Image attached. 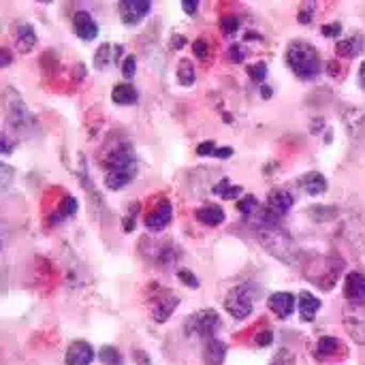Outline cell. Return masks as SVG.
Returning a JSON list of instances; mask_svg holds the SVG:
<instances>
[{"mask_svg": "<svg viewBox=\"0 0 365 365\" xmlns=\"http://www.w3.org/2000/svg\"><path fill=\"white\" fill-rule=\"evenodd\" d=\"M137 214H139V203H133L130 207H128V214H126V220H124V231H133L135 229V218H137Z\"/></svg>", "mask_w": 365, "mask_h": 365, "instance_id": "obj_33", "label": "cell"}, {"mask_svg": "<svg viewBox=\"0 0 365 365\" xmlns=\"http://www.w3.org/2000/svg\"><path fill=\"white\" fill-rule=\"evenodd\" d=\"M178 304H180V299H178L175 295H167V297L158 299V302L154 304V308H152L154 321H156V323H165V321L175 312Z\"/></svg>", "mask_w": 365, "mask_h": 365, "instance_id": "obj_22", "label": "cell"}, {"mask_svg": "<svg viewBox=\"0 0 365 365\" xmlns=\"http://www.w3.org/2000/svg\"><path fill=\"white\" fill-rule=\"evenodd\" d=\"M365 38L364 34H355V36H349V38H342L338 45H336V53L340 58H357L361 51H364Z\"/></svg>", "mask_w": 365, "mask_h": 365, "instance_id": "obj_19", "label": "cell"}, {"mask_svg": "<svg viewBox=\"0 0 365 365\" xmlns=\"http://www.w3.org/2000/svg\"><path fill=\"white\" fill-rule=\"evenodd\" d=\"M237 210H240V214H242V216L250 218V216H252V214H257V210H259V199H257V197H252V195H246L244 199H240Z\"/></svg>", "mask_w": 365, "mask_h": 365, "instance_id": "obj_26", "label": "cell"}, {"mask_svg": "<svg viewBox=\"0 0 365 365\" xmlns=\"http://www.w3.org/2000/svg\"><path fill=\"white\" fill-rule=\"evenodd\" d=\"M192 51H195V56H197L199 60H203V62L212 58V45H210L207 38H197V41L192 43Z\"/></svg>", "mask_w": 365, "mask_h": 365, "instance_id": "obj_28", "label": "cell"}, {"mask_svg": "<svg viewBox=\"0 0 365 365\" xmlns=\"http://www.w3.org/2000/svg\"><path fill=\"white\" fill-rule=\"evenodd\" d=\"M0 56H2V66H9L11 64V53H9V49H0Z\"/></svg>", "mask_w": 365, "mask_h": 365, "instance_id": "obj_44", "label": "cell"}, {"mask_svg": "<svg viewBox=\"0 0 365 365\" xmlns=\"http://www.w3.org/2000/svg\"><path fill=\"white\" fill-rule=\"evenodd\" d=\"M135 73H137V58H135V56H126V58L122 60V75H124L126 79H133Z\"/></svg>", "mask_w": 365, "mask_h": 365, "instance_id": "obj_32", "label": "cell"}, {"mask_svg": "<svg viewBox=\"0 0 365 365\" xmlns=\"http://www.w3.org/2000/svg\"><path fill=\"white\" fill-rule=\"evenodd\" d=\"M178 278H180L184 284H188L190 289H199V280L195 278V274H192V272H188V269H180V272H178Z\"/></svg>", "mask_w": 365, "mask_h": 365, "instance_id": "obj_37", "label": "cell"}, {"mask_svg": "<svg viewBox=\"0 0 365 365\" xmlns=\"http://www.w3.org/2000/svg\"><path fill=\"white\" fill-rule=\"evenodd\" d=\"M0 150H2V154H4V156H6V154H11V150H13V143H11V139H9V135H6V133L2 135V148H0Z\"/></svg>", "mask_w": 365, "mask_h": 365, "instance_id": "obj_42", "label": "cell"}, {"mask_svg": "<svg viewBox=\"0 0 365 365\" xmlns=\"http://www.w3.org/2000/svg\"><path fill=\"white\" fill-rule=\"evenodd\" d=\"M0 171H2V188H9V184H11V175H13V173H11V167L2 163V165H0Z\"/></svg>", "mask_w": 365, "mask_h": 365, "instance_id": "obj_39", "label": "cell"}, {"mask_svg": "<svg viewBox=\"0 0 365 365\" xmlns=\"http://www.w3.org/2000/svg\"><path fill=\"white\" fill-rule=\"evenodd\" d=\"M13 94V90H6V111H9V124L13 126V128H17V130H30L32 128V124H34V118H32V113L26 109V105L21 103V98L15 94V96H11Z\"/></svg>", "mask_w": 365, "mask_h": 365, "instance_id": "obj_6", "label": "cell"}, {"mask_svg": "<svg viewBox=\"0 0 365 365\" xmlns=\"http://www.w3.org/2000/svg\"><path fill=\"white\" fill-rule=\"evenodd\" d=\"M105 167H107L105 184H107L109 190H122V188H126L135 180V175L139 171L137 158L133 156L130 148L111 150V154L105 156Z\"/></svg>", "mask_w": 365, "mask_h": 365, "instance_id": "obj_1", "label": "cell"}, {"mask_svg": "<svg viewBox=\"0 0 365 365\" xmlns=\"http://www.w3.org/2000/svg\"><path fill=\"white\" fill-rule=\"evenodd\" d=\"M244 192V188L240 186V184H231L227 178L222 180V182H218L216 186H214V195H218V197H222L225 201H233V199H237L240 195Z\"/></svg>", "mask_w": 365, "mask_h": 365, "instance_id": "obj_24", "label": "cell"}, {"mask_svg": "<svg viewBox=\"0 0 365 365\" xmlns=\"http://www.w3.org/2000/svg\"><path fill=\"white\" fill-rule=\"evenodd\" d=\"M299 184H302V188H304L310 197H319V195L327 192V188H329L327 178H325L323 173H319V171L306 173V175L299 180Z\"/></svg>", "mask_w": 365, "mask_h": 365, "instance_id": "obj_16", "label": "cell"}, {"mask_svg": "<svg viewBox=\"0 0 365 365\" xmlns=\"http://www.w3.org/2000/svg\"><path fill=\"white\" fill-rule=\"evenodd\" d=\"M111 98L115 105H137L139 103V92L133 83L124 81V83H118L111 92Z\"/></svg>", "mask_w": 365, "mask_h": 365, "instance_id": "obj_21", "label": "cell"}, {"mask_svg": "<svg viewBox=\"0 0 365 365\" xmlns=\"http://www.w3.org/2000/svg\"><path fill=\"white\" fill-rule=\"evenodd\" d=\"M214 156H216V158H231V156H233V148H229V145L220 148V145H218V150H216Z\"/></svg>", "mask_w": 365, "mask_h": 365, "instance_id": "obj_41", "label": "cell"}, {"mask_svg": "<svg viewBox=\"0 0 365 365\" xmlns=\"http://www.w3.org/2000/svg\"><path fill=\"white\" fill-rule=\"evenodd\" d=\"M259 242L263 244V248L280 259L282 263H297V257H299V248L295 246L293 237L287 235L284 231H280L278 227H267V229H261L259 231Z\"/></svg>", "mask_w": 365, "mask_h": 365, "instance_id": "obj_3", "label": "cell"}, {"mask_svg": "<svg viewBox=\"0 0 365 365\" xmlns=\"http://www.w3.org/2000/svg\"><path fill=\"white\" fill-rule=\"evenodd\" d=\"M297 308H299L302 321H304V323H312V321L317 319L319 310H321V299L314 297V295L308 293V291H302L299 297H297Z\"/></svg>", "mask_w": 365, "mask_h": 365, "instance_id": "obj_14", "label": "cell"}, {"mask_svg": "<svg viewBox=\"0 0 365 365\" xmlns=\"http://www.w3.org/2000/svg\"><path fill=\"white\" fill-rule=\"evenodd\" d=\"M15 45L21 53H28L36 45V32L30 24L15 26Z\"/></svg>", "mask_w": 365, "mask_h": 365, "instance_id": "obj_20", "label": "cell"}, {"mask_svg": "<svg viewBox=\"0 0 365 365\" xmlns=\"http://www.w3.org/2000/svg\"><path fill=\"white\" fill-rule=\"evenodd\" d=\"M73 30L81 41H94L98 36V24L88 11H77L73 15Z\"/></svg>", "mask_w": 365, "mask_h": 365, "instance_id": "obj_10", "label": "cell"}, {"mask_svg": "<svg viewBox=\"0 0 365 365\" xmlns=\"http://www.w3.org/2000/svg\"><path fill=\"white\" fill-rule=\"evenodd\" d=\"M171 220H173V205H171V201H160V203L148 214L145 227H148V231L158 233V231L167 229V227L171 225Z\"/></svg>", "mask_w": 365, "mask_h": 365, "instance_id": "obj_9", "label": "cell"}, {"mask_svg": "<svg viewBox=\"0 0 365 365\" xmlns=\"http://www.w3.org/2000/svg\"><path fill=\"white\" fill-rule=\"evenodd\" d=\"M340 351H344L342 342L334 336H323L317 344V357L319 359H329V357H336Z\"/></svg>", "mask_w": 365, "mask_h": 365, "instance_id": "obj_23", "label": "cell"}, {"mask_svg": "<svg viewBox=\"0 0 365 365\" xmlns=\"http://www.w3.org/2000/svg\"><path fill=\"white\" fill-rule=\"evenodd\" d=\"M297 19H299V24H312V19H314V4L312 2L304 4L299 15H297Z\"/></svg>", "mask_w": 365, "mask_h": 365, "instance_id": "obj_34", "label": "cell"}, {"mask_svg": "<svg viewBox=\"0 0 365 365\" xmlns=\"http://www.w3.org/2000/svg\"><path fill=\"white\" fill-rule=\"evenodd\" d=\"M261 94H263V98H269V96H272V88H267V86H261Z\"/></svg>", "mask_w": 365, "mask_h": 365, "instance_id": "obj_47", "label": "cell"}, {"mask_svg": "<svg viewBox=\"0 0 365 365\" xmlns=\"http://www.w3.org/2000/svg\"><path fill=\"white\" fill-rule=\"evenodd\" d=\"M220 30H222L227 36L235 34V32L240 30V19H237L235 15H225V17H220Z\"/></svg>", "mask_w": 365, "mask_h": 365, "instance_id": "obj_29", "label": "cell"}, {"mask_svg": "<svg viewBox=\"0 0 365 365\" xmlns=\"http://www.w3.org/2000/svg\"><path fill=\"white\" fill-rule=\"evenodd\" d=\"M75 212H77V201L73 197H68V199L62 201V205H60L56 216L58 218H71V216H75Z\"/></svg>", "mask_w": 365, "mask_h": 365, "instance_id": "obj_30", "label": "cell"}, {"mask_svg": "<svg viewBox=\"0 0 365 365\" xmlns=\"http://www.w3.org/2000/svg\"><path fill=\"white\" fill-rule=\"evenodd\" d=\"M216 150H218V145H216L214 141H205V143H201V145L197 148V154H199V156H214Z\"/></svg>", "mask_w": 365, "mask_h": 365, "instance_id": "obj_38", "label": "cell"}, {"mask_svg": "<svg viewBox=\"0 0 365 365\" xmlns=\"http://www.w3.org/2000/svg\"><path fill=\"white\" fill-rule=\"evenodd\" d=\"M269 342H272V334H269V331H263V334L257 338V344H259V346H267Z\"/></svg>", "mask_w": 365, "mask_h": 365, "instance_id": "obj_43", "label": "cell"}, {"mask_svg": "<svg viewBox=\"0 0 365 365\" xmlns=\"http://www.w3.org/2000/svg\"><path fill=\"white\" fill-rule=\"evenodd\" d=\"M182 9H184L188 15H195L197 9H199V2H197V0H184V2H182Z\"/></svg>", "mask_w": 365, "mask_h": 365, "instance_id": "obj_40", "label": "cell"}, {"mask_svg": "<svg viewBox=\"0 0 365 365\" xmlns=\"http://www.w3.org/2000/svg\"><path fill=\"white\" fill-rule=\"evenodd\" d=\"M269 310L278 317V319H289L293 312H295V306H297V299L295 295L291 293H274L267 302Z\"/></svg>", "mask_w": 365, "mask_h": 365, "instance_id": "obj_13", "label": "cell"}, {"mask_svg": "<svg viewBox=\"0 0 365 365\" xmlns=\"http://www.w3.org/2000/svg\"><path fill=\"white\" fill-rule=\"evenodd\" d=\"M344 327L349 336L357 342L365 344V304H349L344 310Z\"/></svg>", "mask_w": 365, "mask_h": 365, "instance_id": "obj_7", "label": "cell"}, {"mask_svg": "<svg viewBox=\"0 0 365 365\" xmlns=\"http://www.w3.org/2000/svg\"><path fill=\"white\" fill-rule=\"evenodd\" d=\"M359 86L365 90V60L361 62V66H359Z\"/></svg>", "mask_w": 365, "mask_h": 365, "instance_id": "obj_45", "label": "cell"}, {"mask_svg": "<svg viewBox=\"0 0 365 365\" xmlns=\"http://www.w3.org/2000/svg\"><path fill=\"white\" fill-rule=\"evenodd\" d=\"M195 216H197V220H199L201 225H205V227H218V225H222V222L227 220L225 210H222L220 205H216V203L201 205V207L195 212Z\"/></svg>", "mask_w": 365, "mask_h": 365, "instance_id": "obj_15", "label": "cell"}, {"mask_svg": "<svg viewBox=\"0 0 365 365\" xmlns=\"http://www.w3.org/2000/svg\"><path fill=\"white\" fill-rule=\"evenodd\" d=\"M246 56H248V53H246L244 45H237V43H235V45H231V47H229V58H231L233 62H237V64H240V62H244V60H246Z\"/></svg>", "mask_w": 365, "mask_h": 365, "instance_id": "obj_36", "label": "cell"}, {"mask_svg": "<svg viewBox=\"0 0 365 365\" xmlns=\"http://www.w3.org/2000/svg\"><path fill=\"white\" fill-rule=\"evenodd\" d=\"M220 329V317L214 310H201L195 312L188 321H186V336H197L203 340H212L216 338V331Z\"/></svg>", "mask_w": 365, "mask_h": 365, "instance_id": "obj_5", "label": "cell"}, {"mask_svg": "<svg viewBox=\"0 0 365 365\" xmlns=\"http://www.w3.org/2000/svg\"><path fill=\"white\" fill-rule=\"evenodd\" d=\"M98 359L103 365H122V355L113 346H103L98 353Z\"/></svg>", "mask_w": 365, "mask_h": 365, "instance_id": "obj_27", "label": "cell"}, {"mask_svg": "<svg viewBox=\"0 0 365 365\" xmlns=\"http://www.w3.org/2000/svg\"><path fill=\"white\" fill-rule=\"evenodd\" d=\"M122 53H124V47H122V45L105 43V45H101L98 51L94 53V64H96V68H105V66L118 62Z\"/></svg>", "mask_w": 365, "mask_h": 365, "instance_id": "obj_17", "label": "cell"}, {"mask_svg": "<svg viewBox=\"0 0 365 365\" xmlns=\"http://www.w3.org/2000/svg\"><path fill=\"white\" fill-rule=\"evenodd\" d=\"M248 75H250V79H252V81L263 83V81H265V77H267V64H265V62H259V64L250 66V68H248Z\"/></svg>", "mask_w": 365, "mask_h": 365, "instance_id": "obj_31", "label": "cell"}, {"mask_svg": "<svg viewBox=\"0 0 365 365\" xmlns=\"http://www.w3.org/2000/svg\"><path fill=\"white\" fill-rule=\"evenodd\" d=\"M64 361H66V365H90L94 361V351L88 342L77 340L66 349Z\"/></svg>", "mask_w": 365, "mask_h": 365, "instance_id": "obj_12", "label": "cell"}, {"mask_svg": "<svg viewBox=\"0 0 365 365\" xmlns=\"http://www.w3.org/2000/svg\"><path fill=\"white\" fill-rule=\"evenodd\" d=\"M118 11H120V17L124 24L137 26L152 11V2L150 0H122L118 4Z\"/></svg>", "mask_w": 365, "mask_h": 365, "instance_id": "obj_8", "label": "cell"}, {"mask_svg": "<svg viewBox=\"0 0 365 365\" xmlns=\"http://www.w3.org/2000/svg\"><path fill=\"white\" fill-rule=\"evenodd\" d=\"M255 295H259V291H255L250 284H240L235 289L229 291L227 299H225V310L237 319V321H244L252 314V302H255Z\"/></svg>", "mask_w": 365, "mask_h": 365, "instance_id": "obj_4", "label": "cell"}, {"mask_svg": "<svg viewBox=\"0 0 365 365\" xmlns=\"http://www.w3.org/2000/svg\"><path fill=\"white\" fill-rule=\"evenodd\" d=\"M321 32H323V36H329V38H334V36H340V34H342V24H340V21L325 24V26L321 28Z\"/></svg>", "mask_w": 365, "mask_h": 365, "instance_id": "obj_35", "label": "cell"}, {"mask_svg": "<svg viewBox=\"0 0 365 365\" xmlns=\"http://www.w3.org/2000/svg\"><path fill=\"white\" fill-rule=\"evenodd\" d=\"M344 297L349 304H364L365 302V274L351 272L344 280Z\"/></svg>", "mask_w": 365, "mask_h": 365, "instance_id": "obj_11", "label": "cell"}, {"mask_svg": "<svg viewBox=\"0 0 365 365\" xmlns=\"http://www.w3.org/2000/svg\"><path fill=\"white\" fill-rule=\"evenodd\" d=\"M287 64L304 81H312L321 73L319 51L314 49V45H310L306 41H293L289 45V49H287Z\"/></svg>", "mask_w": 365, "mask_h": 365, "instance_id": "obj_2", "label": "cell"}, {"mask_svg": "<svg viewBox=\"0 0 365 365\" xmlns=\"http://www.w3.org/2000/svg\"><path fill=\"white\" fill-rule=\"evenodd\" d=\"M195 79H197L195 64H192L190 60H186V58L180 60V64H178V81H180L182 86H192Z\"/></svg>", "mask_w": 365, "mask_h": 365, "instance_id": "obj_25", "label": "cell"}, {"mask_svg": "<svg viewBox=\"0 0 365 365\" xmlns=\"http://www.w3.org/2000/svg\"><path fill=\"white\" fill-rule=\"evenodd\" d=\"M137 359H141V364L143 365H150L148 357H145V353H135V361H137Z\"/></svg>", "mask_w": 365, "mask_h": 365, "instance_id": "obj_46", "label": "cell"}, {"mask_svg": "<svg viewBox=\"0 0 365 365\" xmlns=\"http://www.w3.org/2000/svg\"><path fill=\"white\" fill-rule=\"evenodd\" d=\"M225 357H227V344L212 338L205 342V349H203V364L205 365H222L225 364Z\"/></svg>", "mask_w": 365, "mask_h": 365, "instance_id": "obj_18", "label": "cell"}]
</instances>
